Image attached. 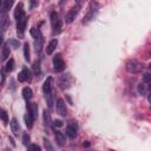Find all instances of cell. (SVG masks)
I'll list each match as a JSON object with an SVG mask.
<instances>
[{
	"instance_id": "6da1fadb",
	"label": "cell",
	"mask_w": 151,
	"mask_h": 151,
	"mask_svg": "<svg viewBox=\"0 0 151 151\" xmlns=\"http://www.w3.org/2000/svg\"><path fill=\"white\" fill-rule=\"evenodd\" d=\"M98 10H99V4H98L97 1H91L90 5H89V11H87L86 16L84 17L83 23H84V24H87V23H90L91 20H93L94 17H96L97 13H98Z\"/></svg>"
},
{
	"instance_id": "7a4b0ae2",
	"label": "cell",
	"mask_w": 151,
	"mask_h": 151,
	"mask_svg": "<svg viewBox=\"0 0 151 151\" xmlns=\"http://www.w3.org/2000/svg\"><path fill=\"white\" fill-rule=\"evenodd\" d=\"M125 69H126V71H128L129 73L136 74V73L142 72V70H143V65H142L139 62H137L136 59H130V60H128V62H126V64H125Z\"/></svg>"
},
{
	"instance_id": "3957f363",
	"label": "cell",
	"mask_w": 151,
	"mask_h": 151,
	"mask_svg": "<svg viewBox=\"0 0 151 151\" xmlns=\"http://www.w3.org/2000/svg\"><path fill=\"white\" fill-rule=\"evenodd\" d=\"M53 70L56 72H63L65 70V62L60 53L56 55L53 58Z\"/></svg>"
},
{
	"instance_id": "277c9868",
	"label": "cell",
	"mask_w": 151,
	"mask_h": 151,
	"mask_svg": "<svg viewBox=\"0 0 151 151\" xmlns=\"http://www.w3.org/2000/svg\"><path fill=\"white\" fill-rule=\"evenodd\" d=\"M77 131H78V124L77 122L72 121L69 123L67 128H66V135L71 138V139H74L77 137Z\"/></svg>"
},
{
	"instance_id": "5b68a950",
	"label": "cell",
	"mask_w": 151,
	"mask_h": 151,
	"mask_svg": "<svg viewBox=\"0 0 151 151\" xmlns=\"http://www.w3.org/2000/svg\"><path fill=\"white\" fill-rule=\"evenodd\" d=\"M79 10H80V6H78V5H76V6H73L69 12H67V14H66V23L67 24H71L74 19H76V17L78 16V13H79Z\"/></svg>"
},
{
	"instance_id": "8992f818",
	"label": "cell",
	"mask_w": 151,
	"mask_h": 151,
	"mask_svg": "<svg viewBox=\"0 0 151 151\" xmlns=\"http://www.w3.org/2000/svg\"><path fill=\"white\" fill-rule=\"evenodd\" d=\"M25 28H26V17L17 21V35H18L19 39L24 38Z\"/></svg>"
},
{
	"instance_id": "52a82bcc",
	"label": "cell",
	"mask_w": 151,
	"mask_h": 151,
	"mask_svg": "<svg viewBox=\"0 0 151 151\" xmlns=\"http://www.w3.org/2000/svg\"><path fill=\"white\" fill-rule=\"evenodd\" d=\"M18 79L21 83H24V82H31L32 80V73H31V71L27 67H24L21 70V72L18 74Z\"/></svg>"
},
{
	"instance_id": "ba28073f",
	"label": "cell",
	"mask_w": 151,
	"mask_h": 151,
	"mask_svg": "<svg viewBox=\"0 0 151 151\" xmlns=\"http://www.w3.org/2000/svg\"><path fill=\"white\" fill-rule=\"evenodd\" d=\"M25 17H26V14H25V10H24V4L23 3H19L17 5L16 10H14V18L18 21V20H20V19H23Z\"/></svg>"
},
{
	"instance_id": "9c48e42d",
	"label": "cell",
	"mask_w": 151,
	"mask_h": 151,
	"mask_svg": "<svg viewBox=\"0 0 151 151\" xmlns=\"http://www.w3.org/2000/svg\"><path fill=\"white\" fill-rule=\"evenodd\" d=\"M71 85V78H70V74H63L59 77V86L62 89H69Z\"/></svg>"
},
{
	"instance_id": "30bf717a",
	"label": "cell",
	"mask_w": 151,
	"mask_h": 151,
	"mask_svg": "<svg viewBox=\"0 0 151 151\" xmlns=\"http://www.w3.org/2000/svg\"><path fill=\"white\" fill-rule=\"evenodd\" d=\"M57 112H58L60 116H66V113H67L66 104H65V102H64L62 98H59V99L57 100Z\"/></svg>"
},
{
	"instance_id": "8fae6325",
	"label": "cell",
	"mask_w": 151,
	"mask_h": 151,
	"mask_svg": "<svg viewBox=\"0 0 151 151\" xmlns=\"http://www.w3.org/2000/svg\"><path fill=\"white\" fill-rule=\"evenodd\" d=\"M11 129H12V132L16 137H19L20 135V126H19V123L17 121V118H12L11 121Z\"/></svg>"
},
{
	"instance_id": "7c38bea8",
	"label": "cell",
	"mask_w": 151,
	"mask_h": 151,
	"mask_svg": "<svg viewBox=\"0 0 151 151\" xmlns=\"http://www.w3.org/2000/svg\"><path fill=\"white\" fill-rule=\"evenodd\" d=\"M57 45H58V40L57 39H52L51 41L48 43L47 47H46V55H52L55 52V50L57 48Z\"/></svg>"
},
{
	"instance_id": "4fadbf2b",
	"label": "cell",
	"mask_w": 151,
	"mask_h": 151,
	"mask_svg": "<svg viewBox=\"0 0 151 151\" xmlns=\"http://www.w3.org/2000/svg\"><path fill=\"white\" fill-rule=\"evenodd\" d=\"M43 43H44V39H43L41 33H40V34L34 39V47H35V51H37V52H40V51H41Z\"/></svg>"
},
{
	"instance_id": "5bb4252c",
	"label": "cell",
	"mask_w": 151,
	"mask_h": 151,
	"mask_svg": "<svg viewBox=\"0 0 151 151\" xmlns=\"http://www.w3.org/2000/svg\"><path fill=\"white\" fill-rule=\"evenodd\" d=\"M51 84H52V78L48 77V78L44 82V85H43V92H44V94L47 93V92H51V86H52Z\"/></svg>"
},
{
	"instance_id": "9a60e30c",
	"label": "cell",
	"mask_w": 151,
	"mask_h": 151,
	"mask_svg": "<svg viewBox=\"0 0 151 151\" xmlns=\"http://www.w3.org/2000/svg\"><path fill=\"white\" fill-rule=\"evenodd\" d=\"M27 111L33 116V118H35L37 116H38V105L37 104H34V103H32V104H27Z\"/></svg>"
},
{
	"instance_id": "2e32d148",
	"label": "cell",
	"mask_w": 151,
	"mask_h": 151,
	"mask_svg": "<svg viewBox=\"0 0 151 151\" xmlns=\"http://www.w3.org/2000/svg\"><path fill=\"white\" fill-rule=\"evenodd\" d=\"M23 97H24V99L26 100V102H30V100L32 99V97H33L32 90L30 87H24L23 89Z\"/></svg>"
},
{
	"instance_id": "e0dca14e",
	"label": "cell",
	"mask_w": 151,
	"mask_h": 151,
	"mask_svg": "<svg viewBox=\"0 0 151 151\" xmlns=\"http://www.w3.org/2000/svg\"><path fill=\"white\" fill-rule=\"evenodd\" d=\"M24 121H25V124H26V126L28 128V129H31L32 126H33V122H34V118H33V116L28 112V113H26L25 116H24Z\"/></svg>"
},
{
	"instance_id": "ac0fdd59",
	"label": "cell",
	"mask_w": 151,
	"mask_h": 151,
	"mask_svg": "<svg viewBox=\"0 0 151 151\" xmlns=\"http://www.w3.org/2000/svg\"><path fill=\"white\" fill-rule=\"evenodd\" d=\"M56 140H57V143H58L60 146H63V145L65 144V142H66V137H65V135H64L63 132L57 131V133H56Z\"/></svg>"
},
{
	"instance_id": "d6986e66",
	"label": "cell",
	"mask_w": 151,
	"mask_h": 151,
	"mask_svg": "<svg viewBox=\"0 0 151 151\" xmlns=\"http://www.w3.org/2000/svg\"><path fill=\"white\" fill-rule=\"evenodd\" d=\"M10 53H11V50H10L9 45L6 44V45L3 47V51H1V60H6V59L10 57Z\"/></svg>"
},
{
	"instance_id": "ffe728a7",
	"label": "cell",
	"mask_w": 151,
	"mask_h": 151,
	"mask_svg": "<svg viewBox=\"0 0 151 151\" xmlns=\"http://www.w3.org/2000/svg\"><path fill=\"white\" fill-rule=\"evenodd\" d=\"M43 117H44V124L46 126L51 125V115L47 110H44V113H43Z\"/></svg>"
},
{
	"instance_id": "44dd1931",
	"label": "cell",
	"mask_w": 151,
	"mask_h": 151,
	"mask_svg": "<svg viewBox=\"0 0 151 151\" xmlns=\"http://www.w3.org/2000/svg\"><path fill=\"white\" fill-rule=\"evenodd\" d=\"M45 99H46V103H47V106L50 109L53 108V99H52V93L51 92H47L45 93Z\"/></svg>"
},
{
	"instance_id": "7402d4cb",
	"label": "cell",
	"mask_w": 151,
	"mask_h": 151,
	"mask_svg": "<svg viewBox=\"0 0 151 151\" xmlns=\"http://www.w3.org/2000/svg\"><path fill=\"white\" fill-rule=\"evenodd\" d=\"M14 66H16V63H14V59H10L7 63H6V66H5V71L7 73L12 72L14 70Z\"/></svg>"
},
{
	"instance_id": "603a6c76",
	"label": "cell",
	"mask_w": 151,
	"mask_h": 151,
	"mask_svg": "<svg viewBox=\"0 0 151 151\" xmlns=\"http://www.w3.org/2000/svg\"><path fill=\"white\" fill-rule=\"evenodd\" d=\"M30 55H31V52H30V45H28V43H25L24 44V57H25V60L26 62H30Z\"/></svg>"
},
{
	"instance_id": "cb8c5ba5",
	"label": "cell",
	"mask_w": 151,
	"mask_h": 151,
	"mask_svg": "<svg viewBox=\"0 0 151 151\" xmlns=\"http://www.w3.org/2000/svg\"><path fill=\"white\" fill-rule=\"evenodd\" d=\"M62 26H63V23H62V20L59 19L53 26H52V28H53V32L55 33H59L60 31H62Z\"/></svg>"
},
{
	"instance_id": "d4e9b609",
	"label": "cell",
	"mask_w": 151,
	"mask_h": 151,
	"mask_svg": "<svg viewBox=\"0 0 151 151\" xmlns=\"http://www.w3.org/2000/svg\"><path fill=\"white\" fill-rule=\"evenodd\" d=\"M13 4H14V0H5V3H4V11H9V10H11L12 9V6H13Z\"/></svg>"
},
{
	"instance_id": "484cf974",
	"label": "cell",
	"mask_w": 151,
	"mask_h": 151,
	"mask_svg": "<svg viewBox=\"0 0 151 151\" xmlns=\"http://www.w3.org/2000/svg\"><path fill=\"white\" fill-rule=\"evenodd\" d=\"M33 71H34V74H35V76L40 74V63H39L38 60H35V62L33 63Z\"/></svg>"
},
{
	"instance_id": "4316f807",
	"label": "cell",
	"mask_w": 151,
	"mask_h": 151,
	"mask_svg": "<svg viewBox=\"0 0 151 151\" xmlns=\"http://www.w3.org/2000/svg\"><path fill=\"white\" fill-rule=\"evenodd\" d=\"M50 18H51V24H52V26L59 20V17H58L57 12H52V13H51V17H50Z\"/></svg>"
},
{
	"instance_id": "83f0119b",
	"label": "cell",
	"mask_w": 151,
	"mask_h": 151,
	"mask_svg": "<svg viewBox=\"0 0 151 151\" xmlns=\"http://www.w3.org/2000/svg\"><path fill=\"white\" fill-rule=\"evenodd\" d=\"M0 118L3 119V122H4V124L6 125L7 123H9V116H7V112L6 111H1V115H0Z\"/></svg>"
},
{
	"instance_id": "f1b7e54d",
	"label": "cell",
	"mask_w": 151,
	"mask_h": 151,
	"mask_svg": "<svg viewBox=\"0 0 151 151\" xmlns=\"http://www.w3.org/2000/svg\"><path fill=\"white\" fill-rule=\"evenodd\" d=\"M30 33H31V35H32V37L35 39V38H37V37L40 34V31H39L38 28H35V27H32V28H31V31H30Z\"/></svg>"
},
{
	"instance_id": "f546056e",
	"label": "cell",
	"mask_w": 151,
	"mask_h": 151,
	"mask_svg": "<svg viewBox=\"0 0 151 151\" xmlns=\"http://www.w3.org/2000/svg\"><path fill=\"white\" fill-rule=\"evenodd\" d=\"M64 125V123H63V121H60V119H56L55 122H53V128L55 129H59V128H62Z\"/></svg>"
},
{
	"instance_id": "4dcf8cb0",
	"label": "cell",
	"mask_w": 151,
	"mask_h": 151,
	"mask_svg": "<svg viewBox=\"0 0 151 151\" xmlns=\"http://www.w3.org/2000/svg\"><path fill=\"white\" fill-rule=\"evenodd\" d=\"M28 143H30V136H28V133H24L23 135V144L28 145Z\"/></svg>"
},
{
	"instance_id": "1f68e13d",
	"label": "cell",
	"mask_w": 151,
	"mask_h": 151,
	"mask_svg": "<svg viewBox=\"0 0 151 151\" xmlns=\"http://www.w3.org/2000/svg\"><path fill=\"white\" fill-rule=\"evenodd\" d=\"M38 5H39V1H38V0H30V9H31V10L38 7Z\"/></svg>"
},
{
	"instance_id": "d6a6232c",
	"label": "cell",
	"mask_w": 151,
	"mask_h": 151,
	"mask_svg": "<svg viewBox=\"0 0 151 151\" xmlns=\"http://www.w3.org/2000/svg\"><path fill=\"white\" fill-rule=\"evenodd\" d=\"M6 24H7V17L4 16L3 19H1V23H0V27H1L3 30H5L6 28Z\"/></svg>"
},
{
	"instance_id": "836d02e7",
	"label": "cell",
	"mask_w": 151,
	"mask_h": 151,
	"mask_svg": "<svg viewBox=\"0 0 151 151\" xmlns=\"http://www.w3.org/2000/svg\"><path fill=\"white\" fill-rule=\"evenodd\" d=\"M143 80H144V83H146V84H150V82H151V74L147 72V73H145L144 76H143Z\"/></svg>"
},
{
	"instance_id": "e575fe53",
	"label": "cell",
	"mask_w": 151,
	"mask_h": 151,
	"mask_svg": "<svg viewBox=\"0 0 151 151\" xmlns=\"http://www.w3.org/2000/svg\"><path fill=\"white\" fill-rule=\"evenodd\" d=\"M138 92H139V94H144L145 93V85L144 84H139L138 85Z\"/></svg>"
},
{
	"instance_id": "d590c367",
	"label": "cell",
	"mask_w": 151,
	"mask_h": 151,
	"mask_svg": "<svg viewBox=\"0 0 151 151\" xmlns=\"http://www.w3.org/2000/svg\"><path fill=\"white\" fill-rule=\"evenodd\" d=\"M27 146H28L30 150H37V151H40V146L37 145V144H30V145H27Z\"/></svg>"
},
{
	"instance_id": "8d00e7d4",
	"label": "cell",
	"mask_w": 151,
	"mask_h": 151,
	"mask_svg": "<svg viewBox=\"0 0 151 151\" xmlns=\"http://www.w3.org/2000/svg\"><path fill=\"white\" fill-rule=\"evenodd\" d=\"M10 44L13 46V48H18V47H19V41H17V40H14V39L10 40Z\"/></svg>"
},
{
	"instance_id": "74e56055",
	"label": "cell",
	"mask_w": 151,
	"mask_h": 151,
	"mask_svg": "<svg viewBox=\"0 0 151 151\" xmlns=\"http://www.w3.org/2000/svg\"><path fill=\"white\" fill-rule=\"evenodd\" d=\"M45 146H46V149H50V150H53V147H52L51 145H50V143H48V142H46V140H45Z\"/></svg>"
},
{
	"instance_id": "f35d334b",
	"label": "cell",
	"mask_w": 151,
	"mask_h": 151,
	"mask_svg": "<svg viewBox=\"0 0 151 151\" xmlns=\"http://www.w3.org/2000/svg\"><path fill=\"white\" fill-rule=\"evenodd\" d=\"M83 3H84V0H76V5H78V6H80V7H82Z\"/></svg>"
},
{
	"instance_id": "ab89813d",
	"label": "cell",
	"mask_w": 151,
	"mask_h": 151,
	"mask_svg": "<svg viewBox=\"0 0 151 151\" xmlns=\"http://www.w3.org/2000/svg\"><path fill=\"white\" fill-rule=\"evenodd\" d=\"M10 142H11V144H12L13 146H16V143H14V139H13L12 137H10Z\"/></svg>"
},
{
	"instance_id": "60d3db41",
	"label": "cell",
	"mask_w": 151,
	"mask_h": 151,
	"mask_svg": "<svg viewBox=\"0 0 151 151\" xmlns=\"http://www.w3.org/2000/svg\"><path fill=\"white\" fill-rule=\"evenodd\" d=\"M3 41H4V37H3L1 34H0V45L3 44Z\"/></svg>"
},
{
	"instance_id": "b9f144b4",
	"label": "cell",
	"mask_w": 151,
	"mask_h": 151,
	"mask_svg": "<svg viewBox=\"0 0 151 151\" xmlns=\"http://www.w3.org/2000/svg\"><path fill=\"white\" fill-rule=\"evenodd\" d=\"M84 146H86V147L90 146V143H89V142H85V143H84Z\"/></svg>"
},
{
	"instance_id": "7bdbcfd3",
	"label": "cell",
	"mask_w": 151,
	"mask_h": 151,
	"mask_svg": "<svg viewBox=\"0 0 151 151\" xmlns=\"http://www.w3.org/2000/svg\"><path fill=\"white\" fill-rule=\"evenodd\" d=\"M1 7H3V0H0V10H1Z\"/></svg>"
},
{
	"instance_id": "ee69618b",
	"label": "cell",
	"mask_w": 151,
	"mask_h": 151,
	"mask_svg": "<svg viewBox=\"0 0 151 151\" xmlns=\"http://www.w3.org/2000/svg\"><path fill=\"white\" fill-rule=\"evenodd\" d=\"M1 111H3V110H1V109H0V115H1Z\"/></svg>"
}]
</instances>
